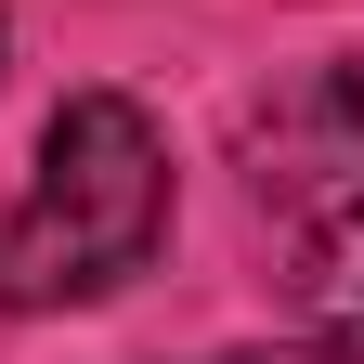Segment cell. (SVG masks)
Returning <instances> with one entry per match:
<instances>
[{"mask_svg": "<svg viewBox=\"0 0 364 364\" xmlns=\"http://www.w3.org/2000/svg\"><path fill=\"white\" fill-rule=\"evenodd\" d=\"M235 196L287 326L364 364V65H299L260 91L235 117Z\"/></svg>", "mask_w": 364, "mask_h": 364, "instance_id": "6da1fadb", "label": "cell"}, {"mask_svg": "<svg viewBox=\"0 0 364 364\" xmlns=\"http://www.w3.org/2000/svg\"><path fill=\"white\" fill-rule=\"evenodd\" d=\"M169 235V144L130 91H65L39 130V169L0 208V312L117 299Z\"/></svg>", "mask_w": 364, "mask_h": 364, "instance_id": "7a4b0ae2", "label": "cell"}, {"mask_svg": "<svg viewBox=\"0 0 364 364\" xmlns=\"http://www.w3.org/2000/svg\"><path fill=\"white\" fill-rule=\"evenodd\" d=\"M208 364H338V351H312V338H273V351H208Z\"/></svg>", "mask_w": 364, "mask_h": 364, "instance_id": "3957f363", "label": "cell"}]
</instances>
